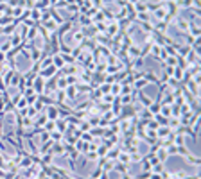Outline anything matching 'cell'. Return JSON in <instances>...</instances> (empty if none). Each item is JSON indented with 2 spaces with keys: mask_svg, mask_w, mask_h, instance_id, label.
<instances>
[]
</instances>
